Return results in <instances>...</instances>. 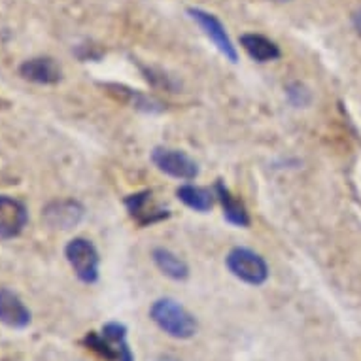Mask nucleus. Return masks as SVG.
I'll return each mask as SVG.
<instances>
[{"instance_id":"obj_1","label":"nucleus","mask_w":361,"mask_h":361,"mask_svg":"<svg viewBox=\"0 0 361 361\" xmlns=\"http://www.w3.org/2000/svg\"><path fill=\"white\" fill-rule=\"evenodd\" d=\"M149 318L154 324L159 327L161 331H165L169 337L180 338H191L197 333V320L195 316L184 308L180 302L174 299H157L149 308Z\"/></svg>"},{"instance_id":"obj_2","label":"nucleus","mask_w":361,"mask_h":361,"mask_svg":"<svg viewBox=\"0 0 361 361\" xmlns=\"http://www.w3.org/2000/svg\"><path fill=\"white\" fill-rule=\"evenodd\" d=\"M83 344L108 361H135L127 343V327L118 322H110L101 333H87Z\"/></svg>"},{"instance_id":"obj_3","label":"nucleus","mask_w":361,"mask_h":361,"mask_svg":"<svg viewBox=\"0 0 361 361\" xmlns=\"http://www.w3.org/2000/svg\"><path fill=\"white\" fill-rule=\"evenodd\" d=\"M229 273L248 286L265 284L269 279V267L259 254L250 248H233L225 257Z\"/></svg>"},{"instance_id":"obj_4","label":"nucleus","mask_w":361,"mask_h":361,"mask_svg":"<svg viewBox=\"0 0 361 361\" xmlns=\"http://www.w3.org/2000/svg\"><path fill=\"white\" fill-rule=\"evenodd\" d=\"M65 255L71 263L72 271L76 273V276L82 280L83 284H95L99 280L101 257H99V252L91 240L82 237L72 238L71 243L66 244Z\"/></svg>"},{"instance_id":"obj_5","label":"nucleus","mask_w":361,"mask_h":361,"mask_svg":"<svg viewBox=\"0 0 361 361\" xmlns=\"http://www.w3.org/2000/svg\"><path fill=\"white\" fill-rule=\"evenodd\" d=\"M152 161L161 172L176 180H195L199 176V165L190 155L172 148H155L152 152Z\"/></svg>"},{"instance_id":"obj_6","label":"nucleus","mask_w":361,"mask_h":361,"mask_svg":"<svg viewBox=\"0 0 361 361\" xmlns=\"http://www.w3.org/2000/svg\"><path fill=\"white\" fill-rule=\"evenodd\" d=\"M188 13L195 19L197 23L201 25V29L204 30V35L214 42V46L219 49V54L225 55V59H229L231 63H237V48L233 46L231 38H229L227 30H225V27L221 25L219 19L216 18V16H212V13L204 12V10H199V8H190Z\"/></svg>"},{"instance_id":"obj_7","label":"nucleus","mask_w":361,"mask_h":361,"mask_svg":"<svg viewBox=\"0 0 361 361\" xmlns=\"http://www.w3.org/2000/svg\"><path fill=\"white\" fill-rule=\"evenodd\" d=\"M27 225V208L13 197L0 195V238L10 240L21 235Z\"/></svg>"},{"instance_id":"obj_8","label":"nucleus","mask_w":361,"mask_h":361,"mask_svg":"<svg viewBox=\"0 0 361 361\" xmlns=\"http://www.w3.org/2000/svg\"><path fill=\"white\" fill-rule=\"evenodd\" d=\"M83 207L76 201H55L44 208L42 218L54 229H72L83 219Z\"/></svg>"},{"instance_id":"obj_9","label":"nucleus","mask_w":361,"mask_h":361,"mask_svg":"<svg viewBox=\"0 0 361 361\" xmlns=\"http://www.w3.org/2000/svg\"><path fill=\"white\" fill-rule=\"evenodd\" d=\"M125 207L130 218L140 225H152L169 218V210H163L152 201V191H140L125 199Z\"/></svg>"},{"instance_id":"obj_10","label":"nucleus","mask_w":361,"mask_h":361,"mask_svg":"<svg viewBox=\"0 0 361 361\" xmlns=\"http://www.w3.org/2000/svg\"><path fill=\"white\" fill-rule=\"evenodd\" d=\"M0 324L12 329H25L30 324V310L8 288H0Z\"/></svg>"},{"instance_id":"obj_11","label":"nucleus","mask_w":361,"mask_h":361,"mask_svg":"<svg viewBox=\"0 0 361 361\" xmlns=\"http://www.w3.org/2000/svg\"><path fill=\"white\" fill-rule=\"evenodd\" d=\"M19 72L25 80L42 85H51L61 80V66L49 57H35V59L25 61L23 65L19 66Z\"/></svg>"},{"instance_id":"obj_12","label":"nucleus","mask_w":361,"mask_h":361,"mask_svg":"<svg viewBox=\"0 0 361 361\" xmlns=\"http://www.w3.org/2000/svg\"><path fill=\"white\" fill-rule=\"evenodd\" d=\"M240 44H243L244 51L257 63H269V61H276L280 57V48L267 36L250 32V35L240 36Z\"/></svg>"},{"instance_id":"obj_13","label":"nucleus","mask_w":361,"mask_h":361,"mask_svg":"<svg viewBox=\"0 0 361 361\" xmlns=\"http://www.w3.org/2000/svg\"><path fill=\"white\" fill-rule=\"evenodd\" d=\"M154 263L157 265L161 273L169 276L171 280H176V282H182L190 276V267L182 257H178L174 252L166 248H155L154 254Z\"/></svg>"},{"instance_id":"obj_14","label":"nucleus","mask_w":361,"mask_h":361,"mask_svg":"<svg viewBox=\"0 0 361 361\" xmlns=\"http://www.w3.org/2000/svg\"><path fill=\"white\" fill-rule=\"evenodd\" d=\"M216 197L221 202L224 207V216L229 224L237 225V227H248L250 225V216L246 212V208L237 197L231 195V191L227 190L224 185V182H218L216 184Z\"/></svg>"},{"instance_id":"obj_15","label":"nucleus","mask_w":361,"mask_h":361,"mask_svg":"<svg viewBox=\"0 0 361 361\" xmlns=\"http://www.w3.org/2000/svg\"><path fill=\"white\" fill-rule=\"evenodd\" d=\"M176 195L191 210H195V212H208L214 207V197H216V193H212L208 188L185 184L178 188Z\"/></svg>"},{"instance_id":"obj_16","label":"nucleus","mask_w":361,"mask_h":361,"mask_svg":"<svg viewBox=\"0 0 361 361\" xmlns=\"http://www.w3.org/2000/svg\"><path fill=\"white\" fill-rule=\"evenodd\" d=\"M108 87L112 89L110 93L118 95V99L121 97L127 104L138 108V110H144V112H159L161 110L159 102H155L154 99H149V97L142 95L138 91H133V89L125 87V85H108Z\"/></svg>"},{"instance_id":"obj_17","label":"nucleus","mask_w":361,"mask_h":361,"mask_svg":"<svg viewBox=\"0 0 361 361\" xmlns=\"http://www.w3.org/2000/svg\"><path fill=\"white\" fill-rule=\"evenodd\" d=\"M288 95H290L291 102H293L295 106H305V104L310 102V93L302 87L301 83H293V85H290V87H288Z\"/></svg>"},{"instance_id":"obj_18","label":"nucleus","mask_w":361,"mask_h":361,"mask_svg":"<svg viewBox=\"0 0 361 361\" xmlns=\"http://www.w3.org/2000/svg\"><path fill=\"white\" fill-rule=\"evenodd\" d=\"M352 21H354V29L357 30V35L361 36V8L357 10V12L354 13V18H352Z\"/></svg>"},{"instance_id":"obj_19","label":"nucleus","mask_w":361,"mask_h":361,"mask_svg":"<svg viewBox=\"0 0 361 361\" xmlns=\"http://www.w3.org/2000/svg\"><path fill=\"white\" fill-rule=\"evenodd\" d=\"M157 361H178V360H174V357H159Z\"/></svg>"}]
</instances>
